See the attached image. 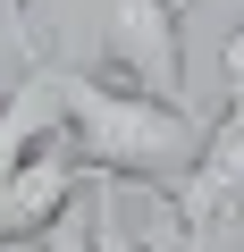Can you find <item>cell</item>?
<instances>
[{
	"mask_svg": "<svg viewBox=\"0 0 244 252\" xmlns=\"http://www.w3.org/2000/svg\"><path fill=\"white\" fill-rule=\"evenodd\" d=\"M101 185V168L59 135L51 152H34L17 177H0V252H9V244H42L51 235V219L59 210H76L84 193Z\"/></svg>",
	"mask_w": 244,
	"mask_h": 252,
	"instance_id": "obj_4",
	"label": "cell"
},
{
	"mask_svg": "<svg viewBox=\"0 0 244 252\" xmlns=\"http://www.w3.org/2000/svg\"><path fill=\"white\" fill-rule=\"evenodd\" d=\"M26 17H34V0H0V34H9V42H17L26 59H34L42 42H34V26H26Z\"/></svg>",
	"mask_w": 244,
	"mask_h": 252,
	"instance_id": "obj_8",
	"label": "cell"
},
{
	"mask_svg": "<svg viewBox=\"0 0 244 252\" xmlns=\"http://www.w3.org/2000/svg\"><path fill=\"white\" fill-rule=\"evenodd\" d=\"M93 235H101V252H152L127 219H118V177H101V185H93Z\"/></svg>",
	"mask_w": 244,
	"mask_h": 252,
	"instance_id": "obj_6",
	"label": "cell"
},
{
	"mask_svg": "<svg viewBox=\"0 0 244 252\" xmlns=\"http://www.w3.org/2000/svg\"><path fill=\"white\" fill-rule=\"evenodd\" d=\"M93 67L185 101V0H93Z\"/></svg>",
	"mask_w": 244,
	"mask_h": 252,
	"instance_id": "obj_3",
	"label": "cell"
},
{
	"mask_svg": "<svg viewBox=\"0 0 244 252\" xmlns=\"http://www.w3.org/2000/svg\"><path fill=\"white\" fill-rule=\"evenodd\" d=\"M202 252H244V219H227V227H219V235H210Z\"/></svg>",
	"mask_w": 244,
	"mask_h": 252,
	"instance_id": "obj_9",
	"label": "cell"
},
{
	"mask_svg": "<svg viewBox=\"0 0 244 252\" xmlns=\"http://www.w3.org/2000/svg\"><path fill=\"white\" fill-rule=\"evenodd\" d=\"M160 202H169V227L185 235V252H202L227 219H244V26L227 34V101L210 118L194 168L177 185H160Z\"/></svg>",
	"mask_w": 244,
	"mask_h": 252,
	"instance_id": "obj_2",
	"label": "cell"
},
{
	"mask_svg": "<svg viewBox=\"0 0 244 252\" xmlns=\"http://www.w3.org/2000/svg\"><path fill=\"white\" fill-rule=\"evenodd\" d=\"M34 252H101V235H93V193H84L76 210H59V219H51V235H42Z\"/></svg>",
	"mask_w": 244,
	"mask_h": 252,
	"instance_id": "obj_7",
	"label": "cell"
},
{
	"mask_svg": "<svg viewBox=\"0 0 244 252\" xmlns=\"http://www.w3.org/2000/svg\"><path fill=\"white\" fill-rule=\"evenodd\" d=\"M68 135V101H59V51H34L26 76L0 93V177H17L34 152Z\"/></svg>",
	"mask_w": 244,
	"mask_h": 252,
	"instance_id": "obj_5",
	"label": "cell"
},
{
	"mask_svg": "<svg viewBox=\"0 0 244 252\" xmlns=\"http://www.w3.org/2000/svg\"><path fill=\"white\" fill-rule=\"evenodd\" d=\"M59 101H68V143L101 177H135V185H177L210 135L185 101H160L127 76L68 67V59H59Z\"/></svg>",
	"mask_w": 244,
	"mask_h": 252,
	"instance_id": "obj_1",
	"label": "cell"
}]
</instances>
